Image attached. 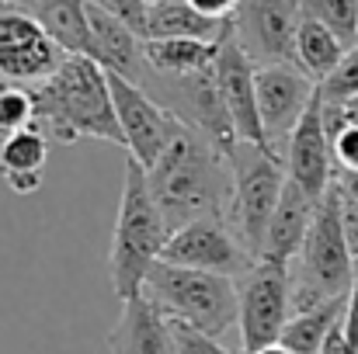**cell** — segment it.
I'll list each match as a JSON object with an SVG mask.
<instances>
[{"label": "cell", "instance_id": "obj_1", "mask_svg": "<svg viewBox=\"0 0 358 354\" xmlns=\"http://www.w3.org/2000/svg\"><path fill=\"white\" fill-rule=\"evenodd\" d=\"M146 177L171 233L202 216H223L230 223V205H234L230 156L220 146H213L202 132L185 125L167 146V153L146 170Z\"/></svg>", "mask_w": 358, "mask_h": 354}, {"label": "cell", "instance_id": "obj_2", "mask_svg": "<svg viewBox=\"0 0 358 354\" xmlns=\"http://www.w3.org/2000/svg\"><path fill=\"white\" fill-rule=\"evenodd\" d=\"M35 125L56 142L101 139L112 146H125L122 125L115 115L108 70L91 56H63L52 77L31 84Z\"/></svg>", "mask_w": 358, "mask_h": 354}, {"label": "cell", "instance_id": "obj_3", "mask_svg": "<svg viewBox=\"0 0 358 354\" xmlns=\"http://www.w3.org/2000/svg\"><path fill=\"white\" fill-rule=\"evenodd\" d=\"M167 239H171V226H167V219L150 191L146 167L129 156L125 177H122L112 250H108V274H112V292L119 302L143 295L146 274L160 260Z\"/></svg>", "mask_w": 358, "mask_h": 354}, {"label": "cell", "instance_id": "obj_4", "mask_svg": "<svg viewBox=\"0 0 358 354\" xmlns=\"http://www.w3.org/2000/svg\"><path fill=\"white\" fill-rule=\"evenodd\" d=\"M292 264V316L320 309L334 299H348L355 281V257L345 236V195L338 177L317 202L313 226Z\"/></svg>", "mask_w": 358, "mask_h": 354}, {"label": "cell", "instance_id": "obj_5", "mask_svg": "<svg viewBox=\"0 0 358 354\" xmlns=\"http://www.w3.org/2000/svg\"><path fill=\"white\" fill-rule=\"evenodd\" d=\"M143 295L167 320L188 323L216 341H223L234 327H240L237 278H230V274L195 271V267H178V264L157 260L146 274Z\"/></svg>", "mask_w": 358, "mask_h": 354}, {"label": "cell", "instance_id": "obj_6", "mask_svg": "<svg viewBox=\"0 0 358 354\" xmlns=\"http://www.w3.org/2000/svg\"><path fill=\"white\" fill-rule=\"evenodd\" d=\"M230 170H234V205H230V226L240 236V243L261 257L268 223L278 209L282 188H285V156H278L268 146L257 142H234Z\"/></svg>", "mask_w": 358, "mask_h": 354}, {"label": "cell", "instance_id": "obj_7", "mask_svg": "<svg viewBox=\"0 0 358 354\" xmlns=\"http://www.w3.org/2000/svg\"><path fill=\"white\" fill-rule=\"evenodd\" d=\"M240 295V348L261 351L282 341L292 316V267L275 260H254L237 278Z\"/></svg>", "mask_w": 358, "mask_h": 354}, {"label": "cell", "instance_id": "obj_8", "mask_svg": "<svg viewBox=\"0 0 358 354\" xmlns=\"http://www.w3.org/2000/svg\"><path fill=\"white\" fill-rule=\"evenodd\" d=\"M143 87L164 108H171L188 128L202 132L213 146H220L223 153L234 149L237 132H234V121H230L220 80H216V66H209L202 73H188V77H160V73L146 70Z\"/></svg>", "mask_w": 358, "mask_h": 354}, {"label": "cell", "instance_id": "obj_9", "mask_svg": "<svg viewBox=\"0 0 358 354\" xmlns=\"http://www.w3.org/2000/svg\"><path fill=\"white\" fill-rule=\"evenodd\" d=\"M108 87H112V101H115L125 149H129L132 160H139L150 170L167 153V146L185 128V121L171 108H164L143 84H132L119 73H108Z\"/></svg>", "mask_w": 358, "mask_h": 354}, {"label": "cell", "instance_id": "obj_10", "mask_svg": "<svg viewBox=\"0 0 358 354\" xmlns=\"http://www.w3.org/2000/svg\"><path fill=\"white\" fill-rule=\"evenodd\" d=\"M63 49L52 35L14 0H0V77L14 84H38L56 73Z\"/></svg>", "mask_w": 358, "mask_h": 354}, {"label": "cell", "instance_id": "obj_11", "mask_svg": "<svg viewBox=\"0 0 358 354\" xmlns=\"http://www.w3.org/2000/svg\"><path fill=\"white\" fill-rule=\"evenodd\" d=\"M160 260L178 264V267H195V271H216L240 278L257 257L240 243L234 226L223 216H202L181 230H174Z\"/></svg>", "mask_w": 358, "mask_h": 354}, {"label": "cell", "instance_id": "obj_12", "mask_svg": "<svg viewBox=\"0 0 358 354\" xmlns=\"http://www.w3.org/2000/svg\"><path fill=\"white\" fill-rule=\"evenodd\" d=\"M303 21L299 0H240L234 31L257 66L296 63V31Z\"/></svg>", "mask_w": 358, "mask_h": 354}, {"label": "cell", "instance_id": "obj_13", "mask_svg": "<svg viewBox=\"0 0 358 354\" xmlns=\"http://www.w3.org/2000/svg\"><path fill=\"white\" fill-rule=\"evenodd\" d=\"M320 84H313L296 63H271L257 66V112L268 135V146L285 156L289 135L299 125L303 112L310 108Z\"/></svg>", "mask_w": 358, "mask_h": 354}, {"label": "cell", "instance_id": "obj_14", "mask_svg": "<svg viewBox=\"0 0 358 354\" xmlns=\"http://www.w3.org/2000/svg\"><path fill=\"white\" fill-rule=\"evenodd\" d=\"M216 80L227 101V112L234 121L237 142H257L268 146L261 112H257V63L250 59V52L240 45L234 21L227 28V35L220 38V56H216ZM271 149V146H268Z\"/></svg>", "mask_w": 358, "mask_h": 354}, {"label": "cell", "instance_id": "obj_15", "mask_svg": "<svg viewBox=\"0 0 358 354\" xmlns=\"http://www.w3.org/2000/svg\"><path fill=\"white\" fill-rule=\"evenodd\" d=\"M285 170L292 181L303 184V191L320 202L334 177H338V163H334V146H331V135H327V125H324V94L317 87L310 108L303 112L299 125L292 128L289 135V146H285Z\"/></svg>", "mask_w": 358, "mask_h": 354}, {"label": "cell", "instance_id": "obj_16", "mask_svg": "<svg viewBox=\"0 0 358 354\" xmlns=\"http://www.w3.org/2000/svg\"><path fill=\"white\" fill-rule=\"evenodd\" d=\"M87 17H91V49L87 56L105 66L108 73H119L132 84L146 80V38L136 35L129 24H122L119 17H112L105 7H98L94 0H87Z\"/></svg>", "mask_w": 358, "mask_h": 354}, {"label": "cell", "instance_id": "obj_17", "mask_svg": "<svg viewBox=\"0 0 358 354\" xmlns=\"http://www.w3.org/2000/svg\"><path fill=\"white\" fill-rule=\"evenodd\" d=\"M108 354H174L171 320L146 299H125L115 327L108 330Z\"/></svg>", "mask_w": 358, "mask_h": 354}, {"label": "cell", "instance_id": "obj_18", "mask_svg": "<svg viewBox=\"0 0 358 354\" xmlns=\"http://www.w3.org/2000/svg\"><path fill=\"white\" fill-rule=\"evenodd\" d=\"M313 212H317V202L303 191L299 181L285 177V188H282V198H278V209L268 223V236H264V246H261V257L257 260H275V264H289L299 257L306 233L313 226Z\"/></svg>", "mask_w": 358, "mask_h": 354}, {"label": "cell", "instance_id": "obj_19", "mask_svg": "<svg viewBox=\"0 0 358 354\" xmlns=\"http://www.w3.org/2000/svg\"><path fill=\"white\" fill-rule=\"evenodd\" d=\"M45 160H49V135L38 125L7 132L0 142V177L14 195H31L42 188Z\"/></svg>", "mask_w": 358, "mask_h": 354}, {"label": "cell", "instance_id": "obj_20", "mask_svg": "<svg viewBox=\"0 0 358 354\" xmlns=\"http://www.w3.org/2000/svg\"><path fill=\"white\" fill-rule=\"evenodd\" d=\"M14 3H21L66 56H87L91 49L87 0H14Z\"/></svg>", "mask_w": 358, "mask_h": 354}, {"label": "cell", "instance_id": "obj_21", "mask_svg": "<svg viewBox=\"0 0 358 354\" xmlns=\"http://www.w3.org/2000/svg\"><path fill=\"white\" fill-rule=\"evenodd\" d=\"M234 17L220 21L202 14L199 7H192L188 0H164V3H150V24H146V38H202V42H220L227 35Z\"/></svg>", "mask_w": 358, "mask_h": 354}, {"label": "cell", "instance_id": "obj_22", "mask_svg": "<svg viewBox=\"0 0 358 354\" xmlns=\"http://www.w3.org/2000/svg\"><path fill=\"white\" fill-rule=\"evenodd\" d=\"M220 42L202 38H146V66L160 77H188L216 66Z\"/></svg>", "mask_w": 358, "mask_h": 354}, {"label": "cell", "instance_id": "obj_23", "mask_svg": "<svg viewBox=\"0 0 358 354\" xmlns=\"http://www.w3.org/2000/svg\"><path fill=\"white\" fill-rule=\"evenodd\" d=\"M348 45L327 28L320 24L317 17H306L299 21V31H296V66L313 80V84H324L345 59Z\"/></svg>", "mask_w": 358, "mask_h": 354}, {"label": "cell", "instance_id": "obj_24", "mask_svg": "<svg viewBox=\"0 0 358 354\" xmlns=\"http://www.w3.org/2000/svg\"><path fill=\"white\" fill-rule=\"evenodd\" d=\"M345 306L348 299H334L320 309H310V313H299V316H289L285 330H282V344L292 354H320L327 334L334 330V323L345 316Z\"/></svg>", "mask_w": 358, "mask_h": 354}, {"label": "cell", "instance_id": "obj_25", "mask_svg": "<svg viewBox=\"0 0 358 354\" xmlns=\"http://www.w3.org/2000/svg\"><path fill=\"white\" fill-rule=\"evenodd\" d=\"M306 17L327 24L348 49L358 45V0H299Z\"/></svg>", "mask_w": 358, "mask_h": 354}, {"label": "cell", "instance_id": "obj_26", "mask_svg": "<svg viewBox=\"0 0 358 354\" xmlns=\"http://www.w3.org/2000/svg\"><path fill=\"white\" fill-rule=\"evenodd\" d=\"M24 125H35L31 87L0 77V135L17 132V128H24Z\"/></svg>", "mask_w": 358, "mask_h": 354}, {"label": "cell", "instance_id": "obj_27", "mask_svg": "<svg viewBox=\"0 0 358 354\" xmlns=\"http://www.w3.org/2000/svg\"><path fill=\"white\" fill-rule=\"evenodd\" d=\"M320 94H324V101H348V98H355L358 94V45H352L348 52H345V59H341V66L320 84Z\"/></svg>", "mask_w": 358, "mask_h": 354}, {"label": "cell", "instance_id": "obj_28", "mask_svg": "<svg viewBox=\"0 0 358 354\" xmlns=\"http://www.w3.org/2000/svg\"><path fill=\"white\" fill-rule=\"evenodd\" d=\"M171 330H174V354H234L223 341L188 327V323H178L171 320Z\"/></svg>", "mask_w": 358, "mask_h": 354}, {"label": "cell", "instance_id": "obj_29", "mask_svg": "<svg viewBox=\"0 0 358 354\" xmlns=\"http://www.w3.org/2000/svg\"><path fill=\"white\" fill-rule=\"evenodd\" d=\"M98 7H105L112 17H119L122 24H129L136 35L146 38V24H150V3L146 0H94Z\"/></svg>", "mask_w": 358, "mask_h": 354}, {"label": "cell", "instance_id": "obj_30", "mask_svg": "<svg viewBox=\"0 0 358 354\" xmlns=\"http://www.w3.org/2000/svg\"><path fill=\"white\" fill-rule=\"evenodd\" d=\"M331 146H334L338 170H358V121H345L331 135Z\"/></svg>", "mask_w": 358, "mask_h": 354}, {"label": "cell", "instance_id": "obj_31", "mask_svg": "<svg viewBox=\"0 0 358 354\" xmlns=\"http://www.w3.org/2000/svg\"><path fill=\"white\" fill-rule=\"evenodd\" d=\"M345 121H358V94L348 101H324V125H327V135H334Z\"/></svg>", "mask_w": 358, "mask_h": 354}, {"label": "cell", "instance_id": "obj_32", "mask_svg": "<svg viewBox=\"0 0 358 354\" xmlns=\"http://www.w3.org/2000/svg\"><path fill=\"white\" fill-rule=\"evenodd\" d=\"M192 7H199L202 14H209V17H220V21H227V17H234L240 7V0H188Z\"/></svg>", "mask_w": 358, "mask_h": 354}, {"label": "cell", "instance_id": "obj_33", "mask_svg": "<svg viewBox=\"0 0 358 354\" xmlns=\"http://www.w3.org/2000/svg\"><path fill=\"white\" fill-rule=\"evenodd\" d=\"M345 195V191H341ZM345 236H348V246H352V257L358 260V205L345 198Z\"/></svg>", "mask_w": 358, "mask_h": 354}, {"label": "cell", "instance_id": "obj_34", "mask_svg": "<svg viewBox=\"0 0 358 354\" xmlns=\"http://www.w3.org/2000/svg\"><path fill=\"white\" fill-rule=\"evenodd\" d=\"M338 184H341L345 198L358 205V170H338Z\"/></svg>", "mask_w": 358, "mask_h": 354}, {"label": "cell", "instance_id": "obj_35", "mask_svg": "<svg viewBox=\"0 0 358 354\" xmlns=\"http://www.w3.org/2000/svg\"><path fill=\"white\" fill-rule=\"evenodd\" d=\"M254 354H292V351L278 341V344H268V348H261V351H254Z\"/></svg>", "mask_w": 358, "mask_h": 354}, {"label": "cell", "instance_id": "obj_36", "mask_svg": "<svg viewBox=\"0 0 358 354\" xmlns=\"http://www.w3.org/2000/svg\"><path fill=\"white\" fill-rule=\"evenodd\" d=\"M234 354H250V351L247 348H234Z\"/></svg>", "mask_w": 358, "mask_h": 354}, {"label": "cell", "instance_id": "obj_37", "mask_svg": "<svg viewBox=\"0 0 358 354\" xmlns=\"http://www.w3.org/2000/svg\"><path fill=\"white\" fill-rule=\"evenodd\" d=\"M146 3H164V0H146Z\"/></svg>", "mask_w": 358, "mask_h": 354}]
</instances>
